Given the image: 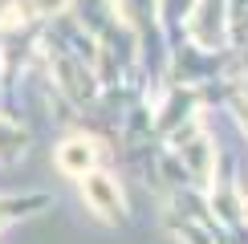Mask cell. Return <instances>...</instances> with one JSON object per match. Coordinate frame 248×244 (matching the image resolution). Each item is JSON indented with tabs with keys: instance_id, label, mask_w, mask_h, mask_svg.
Masks as SVG:
<instances>
[{
	"instance_id": "obj_1",
	"label": "cell",
	"mask_w": 248,
	"mask_h": 244,
	"mask_svg": "<svg viewBox=\"0 0 248 244\" xmlns=\"http://www.w3.org/2000/svg\"><path fill=\"white\" fill-rule=\"evenodd\" d=\"M81 196H86V203L102 220H118L122 216V191H118V183L110 175H94V171L81 175Z\"/></svg>"
},
{
	"instance_id": "obj_2",
	"label": "cell",
	"mask_w": 248,
	"mask_h": 244,
	"mask_svg": "<svg viewBox=\"0 0 248 244\" xmlns=\"http://www.w3.org/2000/svg\"><path fill=\"white\" fill-rule=\"evenodd\" d=\"M94 142H86V138H69V142H61L57 147V167L65 171V175H90L94 171Z\"/></svg>"
},
{
	"instance_id": "obj_3",
	"label": "cell",
	"mask_w": 248,
	"mask_h": 244,
	"mask_svg": "<svg viewBox=\"0 0 248 244\" xmlns=\"http://www.w3.org/2000/svg\"><path fill=\"white\" fill-rule=\"evenodd\" d=\"M183 236H187V244H212L208 232H200V228H183Z\"/></svg>"
},
{
	"instance_id": "obj_4",
	"label": "cell",
	"mask_w": 248,
	"mask_h": 244,
	"mask_svg": "<svg viewBox=\"0 0 248 244\" xmlns=\"http://www.w3.org/2000/svg\"><path fill=\"white\" fill-rule=\"evenodd\" d=\"M41 13H57V8H65V0H37Z\"/></svg>"
}]
</instances>
